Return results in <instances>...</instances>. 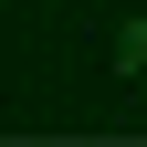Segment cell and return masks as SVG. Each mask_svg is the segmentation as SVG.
Listing matches in <instances>:
<instances>
[{
    "label": "cell",
    "instance_id": "cell-1",
    "mask_svg": "<svg viewBox=\"0 0 147 147\" xmlns=\"http://www.w3.org/2000/svg\"><path fill=\"white\" fill-rule=\"evenodd\" d=\"M116 74H147V21H126V32H116Z\"/></svg>",
    "mask_w": 147,
    "mask_h": 147
}]
</instances>
